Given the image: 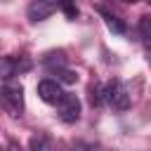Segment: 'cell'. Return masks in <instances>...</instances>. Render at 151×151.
Wrapping results in <instances>:
<instances>
[{
  "mask_svg": "<svg viewBox=\"0 0 151 151\" xmlns=\"http://www.w3.org/2000/svg\"><path fill=\"white\" fill-rule=\"evenodd\" d=\"M139 31H142L144 42L151 47V17H142V21H139Z\"/></svg>",
  "mask_w": 151,
  "mask_h": 151,
  "instance_id": "9",
  "label": "cell"
},
{
  "mask_svg": "<svg viewBox=\"0 0 151 151\" xmlns=\"http://www.w3.org/2000/svg\"><path fill=\"white\" fill-rule=\"evenodd\" d=\"M57 80H59V83H66V85H71V83H76V80H78V76H76L73 71H66V68H61V71H57Z\"/></svg>",
  "mask_w": 151,
  "mask_h": 151,
  "instance_id": "10",
  "label": "cell"
},
{
  "mask_svg": "<svg viewBox=\"0 0 151 151\" xmlns=\"http://www.w3.org/2000/svg\"><path fill=\"white\" fill-rule=\"evenodd\" d=\"M42 146H47L45 139H40V137H33L31 139V149H42Z\"/></svg>",
  "mask_w": 151,
  "mask_h": 151,
  "instance_id": "12",
  "label": "cell"
},
{
  "mask_svg": "<svg viewBox=\"0 0 151 151\" xmlns=\"http://www.w3.org/2000/svg\"><path fill=\"white\" fill-rule=\"evenodd\" d=\"M101 97H104V90H101L99 85H92V87H90V104H92V106H99V104H101Z\"/></svg>",
  "mask_w": 151,
  "mask_h": 151,
  "instance_id": "11",
  "label": "cell"
},
{
  "mask_svg": "<svg viewBox=\"0 0 151 151\" xmlns=\"http://www.w3.org/2000/svg\"><path fill=\"white\" fill-rule=\"evenodd\" d=\"M28 68H31L28 61H19V59H14V57H0V78H2V80H9V78H14L17 73L28 71Z\"/></svg>",
  "mask_w": 151,
  "mask_h": 151,
  "instance_id": "6",
  "label": "cell"
},
{
  "mask_svg": "<svg viewBox=\"0 0 151 151\" xmlns=\"http://www.w3.org/2000/svg\"><path fill=\"white\" fill-rule=\"evenodd\" d=\"M59 7V0H31L28 5V19L33 24L38 21H45L47 17H52Z\"/></svg>",
  "mask_w": 151,
  "mask_h": 151,
  "instance_id": "4",
  "label": "cell"
},
{
  "mask_svg": "<svg viewBox=\"0 0 151 151\" xmlns=\"http://www.w3.org/2000/svg\"><path fill=\"white\" fill-rule=\"evenodd\" d=\"M104 99L109 101V106H113L116 111H127L130 109V92L120 80H111L104 87Z\"/></svg>",
  "mask_w": 151,
  "mask_h": 151,
  "instance_id": "2",
  "label": "cell"
},
{
  "mask_svg": "<svg viewBox=\"0 0 151 151\" xmlns=\"http://www.w3.org/2000/svg\"><path fill=\"white\" fill-rule=\"evenodd\" d=\"M59 7L64 9L66 19H76V17H78V7H76V0H59Z\"/></svg>",
  "mask_w": 151,
  "mask_h": 151,
  "instance_id": "8",
  "label": "cell"
},
{
  "mask_svg": "<svg viewBox=\"0 0 151 151\" xmlns=\"http://www.w3.org/2000/svg\"><path fill=\"white\" fill-rule=\"evenodd\" d=\"M97 9H99V14L104 17V21H106V26H109V31H113L116 35H123V33H125V24H123V21H120V19H118L116 14H111V12H106L104 7H97Z\"/></svg>",
  "mask_w": 151,
  "mask_h": 151,
  "instance_id": "7",
  "label": "cell"
},
{
  "mask_svg": "<svg viewBox=\"0 0 151 151\" xmlns=\"http://www.w3.org/2000/svg\"><path fill=\"white\" fill-rule=\"evenodd\" d=\"M0 99H2V104L9 111L12 118L21 116V111H24V87L21 85H14V83L2 85L0 87Z\"/></svg>",
  "mask_w": 151,
  "mask_h": 151,
  "instance_id": "1",
  "label": "cell"
},
{
  "mask_svg": "<svg viewBox=\"0 0 151 151\" xmlns=\"http://www.w3.org/2000/svg\"><path fill=\"white\" fill-rule=\"evenodd\" d=\"M57 109H59V118L64 123H76L80 118V99L71 92L61 94V99L57 101Z\"/></svg>",
  "mask_w": 151,
  "mask_h": 151,
  "instance_id": "3",
  "label": "cell"
},
{
  "mask_svg": "<svg viewBox=\"0 0 151 151\" xmlns=\"http://www.w3.org/2000/svg\"><path fill=\"white\" fill-rule=\"evenodd\" d=\"M127 2H137V0H127Z\"/></svg>",
  "mask_w": 151,
  "mask_h": 151,
  "instance_id": "13",
  "label": "cell"
},
{
  "mask_svg": "<svg viewBox=\"0 0 151 151\" xmlns=\"http://www.w3.org/2000/svg\"><path fill=\"white\" fill-rule=\"evenodd\" d=\"M38 97L45 101V104H57L59 99H61V85H59V80H52V78H45V80H40L38 83Z\"/></svg>",
  "mask_w": 151,
  "mask_h": 151,
  "instance_id": "5",
  "label": "cell"
}]
</instances>
